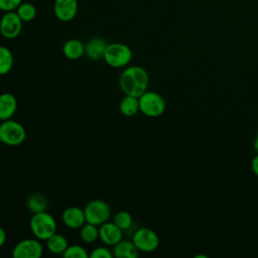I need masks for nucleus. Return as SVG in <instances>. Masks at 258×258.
Returning <instances> with one entry per match:
<instances>
[{"label":"nucleus","mask_w":258,"mask_h":258,"mask_svg":"<svg viewBox=\"0 0 258 258\" xmlns=\"http://www.w3.org/2000/svg\"><path fill=\"white\" fill-rule=\"evenodd\" d=\"M119 85L125 95L139 98L147 91L149 85L148 73L140 66L127 67L120 75Z\"/></svg>","instance_id":"f257e3e1"},{"label":"nucleus","mask_w":258,"mask_h":258,"mask_svg":"<svg viewBox=\"0 0 258 258\" xmlns=\"http://www.w3.org/2000/svg\"><path fill=\"white\" fill-rule=\"evenodd\" d=\"M29 227L33 236L40 241H46L56 233V221L46 211L33 214L29 221Z\"/></svg>","instance_id":"f03ea898"},{"label":"nucleus","mask_w":258,"mask_h":258,"mask_svg":"<svg viewBox=\"0 0 258 258\" xmlns=\"http://www.w3.org/2000/svg\"><path fill=\"white\" fill-rule=\"evenodd\" d=\"M103 58L112 68H125L132 59V50L128 45L121 42L108 43Z\"/></svg>","instance_id":"7ed1b4c3"},{"label":"nucleus","mask_w":258,"mask_h":258,"mask_svg":"<svg viewBox=\"0 0 258 258\" xmlns=\"http://www.w3.org/2000/svg\"><path fill=\"white\" fill-rule=\"evenodd\" d=\"M139 111L150 118H156L161 116L165 109L166 103L163 97L152 91L144 92L139 98Z\"/></svg>","instance_id":"20e7f679"},{"label":"nucleus","mask_w":258,"mask_h":258,"mask_svg":"<svg viewBox=\"0 0 258 258\" xmlns=\"http://www.w3.org/2000/svg\"><path fill=\"white\" fill-rule=\"evenodd\" d=\"M26 138L24 127L17 121L8 119L0 124V141L8 146H18Z\"/></svg>","instance_id":"39448f33"},{"label":"nucleus","mask_w":258,"mask_h":258,"mask_svg":"<svg viewBox=\"0 0 258 258\" xmlns=\"http://www.w3.org/2000/svg\"><path fill=\"white\" fill-rule=\"evenodd\" d=\"M86 222L100 226L107 222L111 216L110 206L103 200H92L84 208Z\"/></svg>","instance_id":"423d86ee"},{"label":"nucleus","mask_w":258,"mask_h":258,"mask_svg":"<svg viewBox=\"0 0 258 258\" xmlns=\"http://www.w3.org/2000/svg\"><path fill=\"white\" fill-rule=\"evenodd\" d=\"M132 241L137 249L144 253L154 252L159 246V238L157 234L149 228H140L133 234Z\"/></svg>","instance_id":"0eeeda50"},{"label":"nucleus","mask_w":258,"mask_h":258,"mask_svg":"<svg viewBox=\"0 0 258 258\" xmlns=\"http://www.w3.org/2000/svg\"><path fill=\"white\" fill-rule=\"evenodd\" d=\"M43 253V247L37 238H28L19 241L12 250L14 258H39Z\"/></svg>","instance_id":"6e6552de"},{"label":"nucleus","mask_w":258,"mask_h":258,"mask_svg":"<svg viewBox=\"0 0 258 258\" xmlns=\"http://www.w3.org/2000/svg\"><path fill=\"white\" fill-rule=\"evenodd\" d=\"M22 20L16 11L5 12L0 19V33L7 39L16 38L22 29Z\"/></svg>","instance_id":"1a4fd4ad"},{"label":"nucleus","mask_w":258,"mask_h":258,"mask_svg":"<svg viewBox=\"0 0 258 258\" xmlns=\"http://www.w3.org/2000/svg\"><path fill=\"white\" fill-rule=\"evenodd\" d=\"M123 230L114 222H105L99 227V239L107 246H114L122 240Z\"/></svg>","instance_id":"9d476101"},{"label":"nucleus","mask_w":258,"mask_h":258,"mask_svg":"<svg viewBox=\"0 0 258 258\" xmlns=\"http://www.w3.org/2000/svg\"><path fill=\"white\" fill-rule=\"evenodd\" d=\"M55 17L62 21L69 22L75 18L78 12L77 0H55L53 4Z\"/></svg>","instance_id":"9b49d317"},{"label":"nucleus","mask_w":258,"mask_h":258,"mask_svg":"<svg viewBox=\"0 0 258 258\" xmlns=\"http://www.w3.org/2000/svg\"><path fill=\"white\" fill-rule=\"evenodd\" d=\"M61 220L63 224L73 230L81 229V227L86 223V217L84 209L79 207H68L63 210L61 215Z\"/></svg>","instance_id":"f8f14e48"},{"label":"nucleus","mask_w":258,"mask_h":258,"mask_svg":"<svg viewBox=\"0 0 258 258\" xmlns=\"http://www.w3.org/2000/svg\"><path fill=\"white\" fill-rule=\"evenodd\" d=\"M17 110V100L11 93L0 94V120L11 119Z\"/></svg>","instance_id":"ddd939ff"},{"label":"nucleus","mask_w":258,"mask_h":258,"mask_svg":"<svg viewBox=\"0 0 258 258\" xmlns=\"http://www.w3.org/2000/svg\"><path fill=\"white\" fill-rule=\"evenodd\" d=\"M108 43L104 38L94 37L90 39L85 45V53L92 60L103 58Z\"/></svg>","instance_id":"4468645a"},{"label":"nucleus","mask_w":258,"mask_h":258,"mask_svg":"<svg viewBox=\"0 0 258 258\" xmlns=\"http://www.w3.org/2000/svg\"><path fill=\"white\" fill-rule=\"evenodd\" d=\"M113 256L116 258H136L139 254V250L134 245L133 241L121 240L113 246Z\"/></svg>","instance_id":"2eb2a0df"},{"label":"nucleus","mask_w":258,"mask_h":258,"mask_svg":"<svg viewBox=\"0 0 258 258\" xmlns=\"http://www.w3.org/2000/svg\"><path fill=\"white\" fill-rule=\"evenodd\" d=\"M63 55L72 60L81 58L85 53V44L77 38L67 40L62 46Z\"/></svg>","instance_id":"dca6fc26"},{"label":"nucleus","mask_w":258,"mask_h":258,"mask_svg":"<svg viewBox=\"0 0 258 258\" xmlns=\"http://www.w3.org/2000/svg\"><path fill=\"white\" fill-rule=\"evenodd\" d=\"M68 246H69V243L67 238L58 233L53 234L51 237H49L46 240V248L52 254L62 255V253L64 252Z\"/></svg>","instance_id":"f3484780"},{"label":"nucleus","mask_w":258,"mask_h":258,"mask_svg":"<svg viewBox=\"0 0 258 258\" xmlns=\"http://www.w3.org/2000/svg\"><path fill=\"white\" fill-rule=\"evenodd\" d=\"M120 112L127 117H132L139 112V101L137 97L125 95L119 104Z\"/></svg>","instance_id":"a211bd4d"},{"label":"nucleus","mask_w":258,"mask_h":258,"mask_svg":"<svg viewBox=\"0 0 258 258\" xmlns=\"http://www.w3.org/2000/svg\"><path fill=\"white\" fill-rule=\"evenodd\" d=\"M26 206L32 214H35L39 212H44L47 209L48 203L47 199L42 194L34 192L27 198Z\"/></svg>","instance_id":"6ab92c4d"},{"label":"nucleus","mask_w":258,"mask_h":258,"mask_svg":"<svg viewBox=\"0 0 258 258\" xmlns=\"http://www.w3.org/2000/svg\"><path fill=\"white\" fill-rule=\"evenodd\" d=\"M13 54L11 50L4 46L0 45V76L7 75L13 68Z\"/></svg>","instance_id":"aec40b11"},{"label":"nucleus","mask_w":258,"mask_h":258,"mask_svg":"<svg viewBox=\"0 0 258 258\" xmlns=\"http://www.w3.org/2000/svg\"><path fill=\"white\" fill-rule=\"evenodd\" d=\"M80 236L83 242L91 244L94 243L99 238V228L96 225H93L91 223H85L81 227Z\"/></svg>","instance_id":"412c9836"},{"label":"nucleus","mask_w":258,"mask_h":258,"mask_svg":"<svg viewBox=\"0 0 258 258\" xmlns=\"http://www.w3.org/2000/svg\"><path fill=\"white\" fill-rule=\"evenodd\" d=\"M15 11L23 22L32 21L36 17V7L29 2H22Z\"/></svg>","instance_id":"4be33fe9"},{"label":"nucleus","mask_w":258,"mask_h":258,"mask_svg":"<svg viewBox=\"0 0 258 258\" xmlns=\"http://www.w3.org/2000/svg\"><path fill=\"white\" fill-rule=\"evenodd\" d=\"M113 222L123 231L129 230L132 226L133 223V219L132 216L130 215V213L126 212V211H119L118 213L115 214L114 218H113Z\"/></svg>","instance_id":"5701e85b"},{"label":"nucleus","mask_w":258,"mask_h":258,"mask_svg":"<svg viewBox=\"0 0 258 258\" xmlns=\"http://www.w3.org/2000/svg\"><path fill=\"white\" fill-rule=\"evenodd\" d=\"M64 258H89V253L81 245H69L62 253Z\"/></svg>","instance_id":"b1692460"},{"label":"nucleus","mask_w":258,"mask_h":258,"mask_svg":"<svg viewBox=\"0 0 258 258\" xmlns=\"http://www.w3.org/2000/svg\"><path fill=\"white\" fill-rule=\"evenodd\" d=\"M113 252L109 250V248L100 246L95 248L90 254L89 258H113Z\"/></svg>","instance_id":"393cba45"},{"label":"nucleus","mask_w":258,"mask_h":258,"mask_svg":"<svg viewBox=\"0 0 258 258\" xmlns=\"http://www.w3.org/2000/svg\"><path fill=\"white\" fill-rule=\"evenodd\" d=\"M23 0H0V10L4 12L14 11Z\"/></svg>","instance_id":"a878e982"},{"label":"nucleus","mask_w":258,"mask_h":258,"mask_svg":"<svg viewBox=\"0 0 258 258\" xmlns=\"http://www.w3.org/2000/svg\"><path fill=\"white\" fill-rule=\"evenodd\" d=\"M251 168L254 172V174L258 177V153L253 157L251 161Z\"/></svg>","instance_id":"bb28decb"},{"label":"nucleus","mask_w":258,"mask_h":258,"mask_svg":"<svg viewBox=\"0 0 258 258\" xmlns=\"http://www.w3.org/2000/svg\"><path fill=\"white\" fill-rule=\"evenodd\" d=\"M6 242V232L5 230L0 226V247H2Z\"/></svg>","instance_id":"cd10ccee"},{"label":"nucleus","mask_w":258,"mask_h":258,"mask_svg":"<svg viewBox=\"0 0 258 258\" xmlns=\"http://www.w3.org/2000/svg\"><path fill=\"white\" fill-rule=\"evenodd\" d=\"M253 146H254V149H255V151L258 153V133H257V135H256V137H255V139H254V143H253Z\"/></svg>","instance_id":"c85d7f7f"},{"label":"nucleus","mask_w":258,"mask_h":258,"mask_svg":"<svg viewBox=\"0 0 258 258\" xmlns=\"http://www.w3.org/2000/svg\"><path fill=\"white\" fill-rule=\"evenodd\" d=\"M0 142H1V141H0Z\"/></svg>","instance_id":"c756f323"}]
</instances>
